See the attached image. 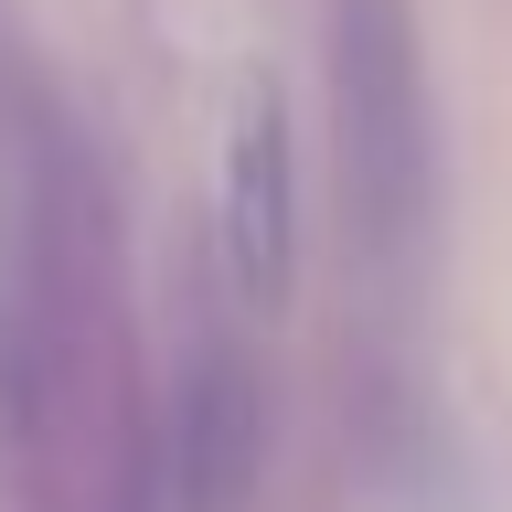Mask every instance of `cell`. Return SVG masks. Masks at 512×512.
Here are the masks:
<instances>
[{"mask_svg":"<svg viewBox=\"0 0 512 512\" xmlns=\"http://www.w3.org/2000/svg\"><path fill=\"white\" fill-rule=\"evenodd\" d=\"M331 96H342L352 214L384 246V267H416L427 224H438V118H427V64H416L406 0H342V22H331Z\"/></svg>","mask_w":512,"mask_h":512,"instance_id":"obj_1","label":"cell"},{"mask_svg":"<svg viewBox=\"0 0 512 512\" xmlns=\"http://www.w3.org/2000/svg\"><path fill=\"white\" fill-rule=\"evenodd\" d=\"M224 256L246 299L288 288V107L267 75L235 86V128H224Z\"/></svg>","mask_w":512,"mask_h":512,"instance_id":"obj_2","label":"cell"},{"mask_svg":"<svg viewBox=\"0 0 512 512\" xmlns=\"http://www.w3.org/2000/svg\"><path fill=\"white\" fill-rule=\"evenodd\" d=\"M256 438H267V416H256V384L246 363H203L182 395V512H235L256 480Z\"/></svg>","mask_w":512,"mask_h":512,"instance_id":"obj_3","label":"cell"},{"mask_svg":"<svg viewBox=\"0 0 512 512\" xmlns=\"http://www.w3.org/2000/svg\"><path fill=\"white\" fill-rule=\"evenodd\" d=\"M128 512H150V502H128Z\"/></svg>","mask_w":512,"mask_h":512,"instance_id":"obj_4","label":"cell"}]
</instances>
